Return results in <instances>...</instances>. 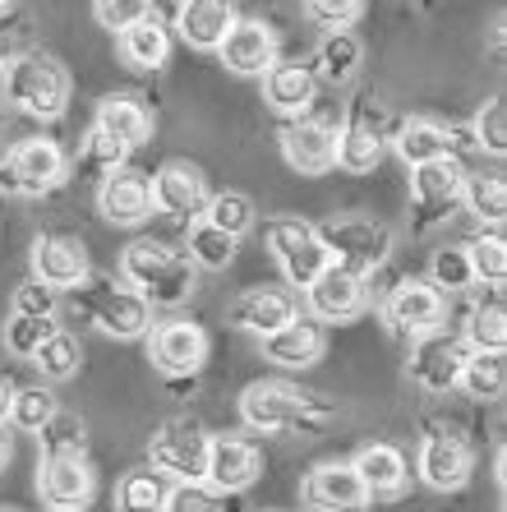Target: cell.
I'll return each mask as SVG.
<instances>
[{"mask_svg": "<svg viewBox=\"0 0 507 512\" xmlns=\"http://www.w3.org/2000/svg\"><path fill=\"white\" fill-rule=\"evenodd\" d=\"M457 388L466 397H475V402H498L507 388V360L503 351H471L466 356V365H461V379Z\"/></svg>", "mask_w": 507, "mask_h": 512, "instance_id": "d6a6232c", "label": "cell"}, {"mask_svg": "<svg viewBox=\"0 0 507 512\" xmlns=\"http://www.w3.org/2000/svg\"><path fill=\"white\" fill-rule=\"evenodd\" d=\"M300 494H305V503L314 512H355L360 503H365V489H360V480H355L351 462L314 466V471L305 476V485H300Z\"/></svg>", "mask_w": 507, "mask_h": 512, "instance_id": "7402d4cb", "label": "cell"}, {"mask_svg": "<svg viewBox=\"0 0 507 512\" xmlns=\"http://www.w3.org/2000/svg\"><path fill=\"white\" fill-rule=\"evenodd\" d=\"M494 480H498V489L507 485V448H498V457H494Z\"/></svg>", "mask_w": 507, "mask_h": 512, "instance_id": "11a10c76", "label": "cell"}, {"mask_svg": "<svg viewBox=\"0 0 507 512\" xmlns=\"http://www.w3.org/2000/svg\"><path fill=\"white\" fill-rule=\"evenodd\" d=\"M10 402H14V388H10L5 379H0V425L10 420Z\"/></svg>", "mask_w": 507, "mask_h": 512, "instance_id": "f5cc1de1", "label": "cell"}, {"mask_svg": "<svg viewBox=\"0 0 507 512\" xmlns=\"http://www.w3.org/2000/svg\"><path fill=\"white\" fill-rule=\"evenodd\" d=\"M93 130H102L107 139H116L120 148L130 153V148L153 139V111L143 107V97H134V93H111V97H102V107H97Z\"/></svg>", "mask_w": 507, "mask_h": 512, "instance_id": "cb8c5ba5", "label": "cell"}, {"mask_svg": "<svg viewBox=\"0 0 507 512\" xmlns=\"http://www.w3.org/2000/svg\"><path fill=\"white\" fill-rule=\"evenodd\" d=\"M475 471V457H471V443L452 434V429H429L425 443H420V480L438 494L448 489H461L471 480Z\"/></svg>", "mask_w": 507, "mask_h": 512, "instance_id": "4fadbf2b", "label": "cell"}, {"mask_svg": "<svg viewBox=\"0 0 507 512\" xmlns=\"http://www.w3.org/2000/svg\"><path fill=\"white\" fill-rule=\"evenodd\" d=\"M461 203H466V213L498 227L507 217V180L503 176H466L461 185Z\"/></svg>", "mask_w": 507, "mask_h": 512, "instance_id": "8d00e7d4", "label": "cell"}, {"mask_svg": "<svg viewBox=\"0 0 507 512\" xmlns=\"http://www.w3.org/2000/svg\"><path fill=\"white\" fill-rule=\"evenodd\" d=\"M185 259L194 263V268H208V273H222L226 263L236 259V250H240V240H231V236H222L217 227H208V222H194L189 227V240H185Z\"/></svg>", "mask_w": 507, "mask_h": 512, "instance_id": "e575fe53", "label": "cell"}, {"mask_svg": "<svg viewBox=\"0 0 507 512\" xmlns=\"http://www.w3.org/2000/svg\"><path fill=\"white\" fill-rule=\"evenodd\" d=\"M222 65L231 74H249V79H263V74L277 65V33H272L263 19H240L226 42L217 47Z\"/></svg>", "mask_w": 507, "mask_h": 512, "instance_id": "ac0fdd59", "label": "cell"}, {"mask_svg": "<svg viewBox=\"0 0 507 512\" xmlns=\"http://www.w3.org/2000/svg\"><path fill=\"white\" fill-rule=\"evenodd\" d=\"M37 489H42V499H47L51 508L79 512L97 489L93 462L83 453H47L42 466H37Z\"/></svg>", "mask_w": 507, "mask_h": 512, "instance_id": "7c38bea8", "label": "cell"}, {"mask_svg": "<svg viewBox=\"0 0 507 512\" xmlns=\"http://www.w3.org/2000/svg\"><path fill=\"white\" fill-rule=\"evenodd\" d=\"M162 512H222V499L208 485H171Z\"/></svg>", "mask_w": 507, "mask_h": 512, "instance_id": "681fc988", "label": "cell"}, {"mask_svg": "<svg viewBox=\"0 0 507 512\" xmlns=\"http://www.w3.org/2000/svg\"><path fill=\"white\" fill-rule=\"evenodd\" d=\"M74 305H79V314L88 323H97L107 337H120V342H134V337H148V328H153V305L139 296V291H130V286H116L107 282V277H83L79 286H74Z\"/></svg>", "mask_w": 507, "mask_h": 512, "instance_id": "7a4b0ae2", "label": "cell"}, {"mask_svg": "<svg viewBox=\"0 0 507 512\" xmlns=\"http://www.w3.org/2000/svg\"><path fill=\"white\" fill-rule=\"evenodd\" d=\"M10 65H14V37L0 33V74L10 70Z\"/></svg>", "mask_w": 507, "mask_h": 512, "instance_id": "816d5d0a", "label": "cell"}, {"mask_svg": "<svg viewBox=\"0 0 507 512\" xmlns=\"http://www.w3.org/2000/svg\"><path fill=\"white\" fill-rule=\"evenodd\" d=\"M466 351H503L507 346V314H503V300H480L466 319Z\"/></svg>", "mask_w": 507, "mask_h": 512, "instance_id": "d590c367", "label": "cell"}, {"mask_svg": "<svg viewBox=\"0 0 507 512\" xmlns=\"http://www.w3.org/2000/svg\"><path fill=\"white\" fill-rule=\"evenodd\" d=\"M120 277L130 282V291H139L148 305L176 310L194 296L199 286V268L185 259V250H171L162 240H134L120 254Z\"/></svg>", "mask_w": 507, "mask_h": 512, "instance_id": "6da1fadb", "label": "cell"}, {"mask_svg": "<svg viewBox=\"0 0 507 512\" xmlns=\"http://www.w3.org/2000/svg\"><path fill=\"white\" fill-rule=\"evenodd\" d=\"M328 250L332 268H346V273H374L383 268L392 254V231L374 217H342V222H328V227H314Z\"/></svg>", "mask_w": 507, "mask_h": 512, "instance_id": "5b68a950", "label": "cell"}, {"mask_svg": "<svg viewBox=\"0 0 507 512\" xmlns=\"http://www.w3.org/2000/svg\"><path fill=\"white\" fill-rule=\"evenodd\" d=\"M88 273H93V268H88L83 240H74V236H37L33 240V282L60 291V286H79Z\"/></svg>", "mask_w": 507, "mask_h": 512, "instance_id": "44dd1931", "label": "cell"}, {"mask_svg": "<svg viewBox=\"0 0 507 512\" xmlns=\"http://www.w3.org/2000/svg\"><path fill=\"white\" fill-rule=\"evenodd\" d=\"M263 356H268L272 365H282V370H309V365L323 360V328L309 319L286 323L282 333L263 337Z\"/></svg>", "mask_w": 507, "mask_h": 512, "instance_id": "83f0119b", "label": "cell"}, {"mask_svg": "<svg viewBox=\"0 0 507 512\" xmlns=\"http://www.w3.org/2000/svg\"><path fill=\"white\" fill-rule=\"evenodd\" d=\"M231 323L254 337H272L282 333L286 323H295V300L286 291H272V286H254L231 305Z\"/></svg>", "mask_w": 507, "mask_h": 512, "instance_id": "d4e9b609", "label": "cell"}, {"mask_svg": "<svg viewBox=\"0 0 507 512\" xmlns=\"http://www.w3.org/2000/svg\"><path fill=\"white\" fill-rule=\"evenodd\" d=\"M355 480H360V489H365V499H388V494H401L406 489V457L392 448V443H369V448H360L351 462Z\"/></svg>", "mask_w": 507, "mask_h": 512, "instance_id": "4316f807", "label": "cell"}, {"mask_svg": "<svg viewBox=\"0 0 507 512\" xmlns=\"http://www.w3.org/2000/svg\"><path fill=\"white\" fill-rule=\"evenodd\" d=\"M378 157H383V130H378V111L365 107L337 130V167L365 176L378 167Z\"/></svg>", "mask_w": 507, "mask_h": 512, "instance_id": "484cf974", "label": "cell"}, {"mask_svg": "<svg viewBox=\"0 0 507 512\" xmlns=\"http://www.w3.org/2000/svg\"><path fill=\"white\" fill-rule=\"evenodd\" d=\"M305 300H309V314H314L319 323H346V319H355V314L365 310L369 286H365V277L360 273L328 268V273L305 291Z\"/></svg>", "mask_w": 507, "mask_h": 512, "instance_id": "ffe728a7", "label": "cell"}, {"mask_svg": "<svg viewBox=\"0 0 507 512\" xmlns=\"http://www.w3.org/2000/svg\"><path fill=\"white\" fill-rule=\"evenodd\" d=\"M65 171H70V162H65L56 139H24V143H14L5 167H0V190L47 194L65 180Z\"/></svg>", "mask_w": 507, "mask_h": 512, "instance_id": "9c48e42d", "label": "cell"}, {"mask_svg": "<svg viewBox=\"0 0 507 512\" xmlns=\"http://www.w3.org/2000/svg\"><path fill=\"white\" fill-rule=\"evenodd\" d=\"M33 365L42 370V379L47 383H65V379H74L79 374V365H83V346H79V337L74 333H65V328H56V333L42 342V351L33 356Z\"/></svg>", "mask_w": 507, "mask_h": 512, "instance_id": "836d02e7", "label": "cell"}, {"mask_svg": "<svg viewBox=\"0 0 507 512\" xmlns=\"http://www.w3.org/2000/svg\"><path fill=\"white\" fill-rule=\"evenodd\" d=\"M475 143H480L484 153H494V157H503L507 153V107L503 102H484L480 107V116H475Z\"/></svg>", "mask_w": 507, "mask_h": 512, "instance_id": "f6af8a7d", "label": "cell"}, {"mask_svg": "<svg viewBox=\"0 0 507 512\" xmlns=\"http://www.w3.org/2000/svg\"><path fill=\"white\" fill-rule=\"evenodd\" d=\"M10 457H14V443H10V434H5V425H0V471L10 466Z\"/></svg>", "mask_w": 507, "mask_h": 512, "instance_id": "db71d44e", "label": "cell"}, {"mask_svg": "<svg viewBox=\"0 0 507 512\" xmlns=\"http://www.w3.org/2000/svg\"><path fill=\"white\" fill-rule=\"evenodd\" d=\"M268 250H272V259L282 263L286 282L305 286V291L332 268V259H328V250H323L314 222H300V217H272L268 222Z\"/></svg>", "mask_w": 507, "mask_h": 512, "instance_id": "8992f818", "label": "cell"}, {"mask_svg": "<svg viewBox=\"0 0 507 512\" xmlns=\"http://www.w3.org/2000/svg\"><path fill=\"white\" fill-rule=\"evenodd\" d=\"M466 259H471L475 282H489V286L507 282V240H503L498 227H489L484 236H475L471 245H466Z\"/></svg>", "mask_w": 507, "mask_h": 512, "instance_id": "ab89813d", "label": "cell"}, {"mask_svg": "<svg viewBox=\"0 0 507 512\" xmlns=\"http://www.w3.org/2000/svg\"><path fill=\"white\" fill-rule=\"evenodd\" d=\"M51 333H56V319H24V314H14V319L5 323V346H10L14 356L33 360Z\"/></svg>", "mask_w": 507, "mask_h": 512, "instance_id": "7bdbcfd3", "label": "cell"}, {"mask_svg": "<svg viewBox=\"0 0 507 512\" xmlns=\"http://www.w3.org/2000/svg\"><path fill=\"white\" fill-rule=\"evenodd\" d=\"M37 439H42V457L47 453H83V420L56 411V420H51Z\"/></svg>", "mask_w": 507, "mask_h": 512, "instance_id": "bcb514c9", "label": "cell"}, {"mask_svg": "<svg viewBox=\"0 0 507 512\" xmlns=\"http://www.w3.org/2000/svg\"><path fill=\"white\" fill-rule=\"evenodd\" d=\"M461 185H466V167L457 157H443V162H429V167H415L411 171V194H415V213L420 217V231L443 222L461 203Z\"/></svg>", "mask_w": 507, "mask_h": 512, "instance_id": "5bb4252c", "label": "cell"}, {"mask_svg": "<svg viewBox=\"0 0 507 512\" xmlns=\"http://www.w3.org/2000/svg\"><path fill=\"white\" fill-rule=\"evenodd\" d=\"M282 157L300 176H323L337 167V130L309 116L291 120V125H282Z\"/></svg>", "mask_w": 507, "mask_h": 512, "instance_id": "2e32d148", "label": "cell"}, {"mask_svg": "<svg viewBox=\"0 0 507 512\" xmlns=\"http://www.w3.org/2000/svg\"><path fill=\"white\" fill-rule=\"evenodd\" d=\"M93 14H97V24H102V28L125 33V28L139 24L143 14H153V5H143V0H97Z\"/></svg>", "mask_w": 507, "mask_h": 512, "instance_id": "7dc6e473", "label": "cell"}, {"mask_svg": "<svg viewBox=\"0 0 507 512\" xmlns=\"http://www.w3.org/2000/svg\"><path fill=\"white\" fill-rule=\"evenodd\" d=\"M120 56L134 70H162L166 56H171V37H166V24L157 19V10L143 14L139 24L120 33Z\"/></svg>", "mask_w": 507, "mask_h": 512, "instance_id": "4dcf8cb0", "label": "cell"}, {"mask_svg": "<svg viewBox=\"0 0 507 512\" xmlns=\"http://www.w3.org/2000/svg\"><path fill=\"white\" fill-rule=\"evenodd\" d=\"M466 342H461L457 333H434V337H420V342L411 346V360H406V374H411L425 393L443 397L457 388L461 379V365H466Z\"/></svg>", "mask_w": 507, "mask_h": 512, "instance_id": "8fae6325", "label": "cell"}, {"mask_svg": "<svg viewBox=\"0 0 507 512\" xmlns=\"http://www.w3.org/2000/svg\"><path fill=\"white\" fill-rule=\"evenodd\" d=\"M51 512H60V508H51Z\"/></svg>", "mask_w": 507, "mask_h": 512, "instance_id": "6f0895ef", "label": "cell"}, {"mask_svg": "<svg viewBox=\"0 0 507 512\" xmlns=\"http://www.w3.org/2000/svg\"><path fill=\"white\" fill-rule=\"evenodd\" d=\"M56 397L51 388H14V402H10V425L28 429V434H42V429L56 420Z\"/></svg>", "mask_w": 507, "mask_h": 512, "instance_id": "60d3db41", "label": "cell"}, {"mask_svg": "<svg viewBox=\"0 0 507 512\" xmlns=\"http://www.w3.org/2000/svg\"><path fill=\"white\" fill-rule=\"evenodd\" d=\"M148 360L162 374L180 379V374H199L208 360V333L189 319H166L148 328Z\"/></svg>", "mask_w": 507, "mask_h": 512, "instance_id": "30bf717a", "label": "cell"}, {"mask_svg": "<svg viewBox=\"0 0 507 512\" xmlns=\"http://www.w3.org/2000/svg\"><path fill=\"white\" fill-rule=\"evenodd\" d=\"M397 157L406 167H429V162H443V157H457L452 153V130L434 125V120H406L397 125V139H392Z\"/></svg>", "mask_w": 507, "mask_h": 512, "instance_id": "f546056e", "label": "cell"}, {"mask_svg": "<svg viewBox=\"0 0 507 512\" xmlns=\"http://www.w3.org/2000/svg\"><path fill=\"white\" fill-rule=\"evenodd\" d=\"M5 97L19 111H28V116L56 120L70 107V70L56 56H47V51L14 56V65L5 70Z\"/></svg>", "mask_w": 507, "mask_h": 512, "instance_id": "3957f363", "label": "cell"}, {"mask_svg": "<svg viewBox=\"0 0 507 512\" xmlns=\"http://www.w3.org/2000/svg\"><path fill=\"white\" fill-rule=\"evenodd\" d=\"M199 222H208V227H217L222 236L240 240L249 227H254V203H249V194H236V190H222L208 199V208H203Z\"/></svg>", "mask_w": 507, "mask_h": 512, "instance_id": "74e56055", "label": "cell"}, {"mask_svg": "<svg viewBox=\"0 0 507 512\" xmlns=\"http://www.w3.org/2000/svg\"><path fill=\"white\" fill-rule=\"evenodd\" d=\"M148 190H153V208L166 217H194L199 222L203 208H208V180H203L199 167H189V162H166L153 180H148Z\"/></svg>", "mask_w": 507, "mask_h": 512, "instance_id": "e0dca14e", "label": "cell"}, {"mask_svg": "<svg viewBox=\"0 0 507 512\" xmlns=\"http://www.w3.org/2000/svg\"><path fill=\"white\" fill-rule=\"evenodd\" d=\"M14 314H24V319H56V291L42 282H24L14 291Z\"/></svg>", "mask_w": 507, "mask_h": 512, "instance_id": "c3c4849f", "label": "cell"}, {"mask_svg": "<svg viewBox=\"0 0 507 512\" xmlns=\"http://www.w3.org/2000/svg\"><path fill=\"white\" fill-rule=\"evenodd\" d=\"M383 319H388L392 337L420 342V337L443 333V323H448V296H438L425 277H406V282L392 286L388 305H383Z\"/></svg>", "mask_w": 507, "mask_h": 512, "instance_id": "ba28073f", "label": "cell"}, {"mask_svg": "<svg viewBox=\"0 0 507 512\" xmlns=\"http://www.w3.org/2000/svg\"><path fill=\"white\" fill-rule=\"evenodd\" d=\"M236 24H240V14H236V5H226V0H189L176 14L180 37H185V47H194V51H217Z\"/></svg>", "mask_w": 507, "mask_h": 512, "instance_id": "603a6c76", "label": "cell"}, {"mask_svg": "<svg viewBox=\"0 0 507 512\" xmlns=\"http://www.w3.org/2000/svg\"><path fill=\"white\" fill-rule=\"evenodd\" d=\"M240 420L259 434H291V429H314L323 420V406L314 402V393H300L291 383L263 379L249 383L240 397Z\"/></svg>", "mask_w": 507, "mask_h": 512, "instance_id": "277c9868", "label": "cell"}, {"mask_svg": "<svg viewBox=\"0 0 507 512\" xmlns=\"http://www.w3.org/2000/svg\"><path fill=\"white\" fill-rule=\"evenodd\" d=\"M429 286L438 296L443 291H471L475 286V273H471V259H466V245H448V250L434 254V268H429Z\"/></svg>", "mask_w": 507, "mask_h": 512, "instance_id": "b9f144b4", "label": "cell"}, {"mask_svg": "<svg viewBox=\"0 0 507 512\" xmlns=\"http://www.w3.org/2000/svg\"><path fill=\"white\" fill-rule=\"evenodd\" d=\"M263 476V453L249 439H208V471L203 485L213 494H240Z\"/></svg>", "mask_w": 507, "mask_h": 512, "instance_id": "9a60e30c", "label": "cell"}, {"mask_svg": "<svg viewBox=\"0 0 507 512\" xmlns=\"http://www.w3.org/2000/svg\"><path fill=\"white\" fill-rule=\"evenodd\" d=\"M360 14H365L360 0H309L305 5V19H314V24L328 28V33H351V24Z\"/></svg>", "mask_w": 507, "mask_h": 512, "instance_id": "ee69618b", "label": "cell"}, {"mask_svg": "<svg viewBox=\"0 0 507 512\" xmlns=\"http://www.w3.org/2000/svg\"><path fill=\"white\" fill-rule=\"evenodd\" d=\"M97 208H102V217L116 222V227H139V222H148V217H153V190H148V176H143V171H130V167L102 176Z\"/></svg>", "mask_w": 507, "mask_h": 512, "instance_id": "d6986e66", "label": "cell"}, {"mask_svg": "<svg viewBox=\"0 0 507 512\" xmlns=\"http://www.w3.org/2000/svg\"><path fill=\"white\" fill-rule=\"evenodd\" d=\"M83 162H93L102 176H111V171L125 167V148H120L116 139H107L102 130H93L88 134V143H83Z\"/></svg>", "mask_w": 507, "mask_h": 512, "instance_id": "f907efd6", "label": "cell"}, {"mask_svg": "<svg viewBox=\"0 0 507 512\" xmlns=\"http://www.w3.org/2000/svg\"><path fill=\"white\" fill-rule=\"evenodd\" d=\"M0 512H19V508H10V503H0Z\"/></svg>", "mask_w": 507, "mask_h": 512, "instance_id": "9f6ffc18", "label": "cell"}, {"mask_svg": "<svg viewBox=\"0 0 507 512\" xmlns=\"http://www.w3.org/2000/svg\"><path fill=\"white\" fill-rule=\"evenodd\" d=\"M314 93H319V84H314L309 65H272V70L263 74V97H268V107L282 111V116L300 120L314 107Z\"/></svg>", "mask_w": 507, "mask_h": 512, "instance_id": "f1b7e54d", "label": "cell"}, {"mask_svg": "<svg viewBox=\"0 0 507 512\" xmlns=\"http://www.w3.org/2000/svg\"><path fill=\"white\" fill-rule=\"evenodd\" d=\"M148 462L171 485H203L208 471V434L194 420H166L148 443Z\"/></svg>", "mask_w": 507, "mask_h": 512, "instance_id": "52a82bcc", "label": "cell"}, {"mask_svg": "<svg viewBox=\"0 0 507 512\" xmlns=\"http://www.w3.org/2000/svg\"><path fill=\"white\" fill-rule=\"evenodd\" d=\"M360 37L355 33H328L319 42V51H314V65H309V74H314V84H346L355 70H360Z\"/></svg>", "mask_w": 507, "mask_h": 512, "instance_id": "1f68e13d", "label": "cell"}, {"mask_svg": "<svg viewBox=\"0 0 507 512\" xmlns=\"http://www.w3.org/2000/svg\"><path fill=\"white\" fill-rule=\"evenodd\" d=\"M166 494H171V480L157 476L153 466L148 471H130L120 480V512H162Z\"/></svg>", "mask_w": 507, "mask_h": 512, "instance_id": "f35d334b", "label": "cell"}]
</instances>
